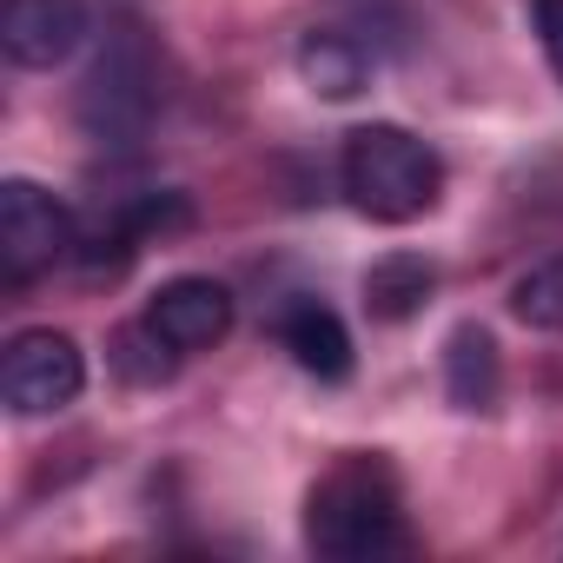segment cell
Listing matches in <instances>:
<instances>
[{
    "label": "cell",
    "instance_id": "1",
    "mask_svg": "<svg viewBox=\"0 0 563 563\" xmlns=\"http://www.w3.org/2000/svg\"><path fill=\"white\" fill-rule=\"evenodd\" d=\"M306 543L332 563H378L405 550L398 484L378 457H345L306 497Z\"/></svg>",
    "mask_w": 563,
    "mask_h": 563
},
{
    "label": "cell",
    "instance_id": "2",
    "mask_svg": "<svg viewBox=\"0 0 563 563\" xmlns=\"http://www.w3.org/2000/svg\"><path fill=\"white\" fill-rule=\"evenodd\" d=\"M339 173H345L352 206H358L365 219H378V225H411V219H424V212L438 206V192H444V159H438L418 133H405V126H391V120L358 126V133L345 140Z\"/></svg>",
    "mask_w": 563,
    "mask_h": 563
},
{
    "label": "cell",
    "instance_id": "3",
    "mask_svg": "<svg viewBox=\"0 0 563 563\" xmlns=\"http://www.w3.org/2000/svg\"><path fill=\"white\" fill-rule=\"evenodd\" d=\"M159 100H166V87H159L153 47H146L140 34H120V41L93 60V74H87V87H80V126H87L100 146H133V140L153 126Z\"/></svg>",
    "mask_w": 563,
    "mask_h": 563
},
{
    "label": "cell",
    "instance_id": "4",
    "mask_svg": "<svg viewBox=\"0 0 563 563\" xmlns=\"http://www.w3.org/2000/svg\"><path fill=\"white\" fill-rule=\"evenodd\" d=\"M74 252H80V225L47 186L34 179L0 186V278L8 286H34L41 272H54Z\"/></svg>",
    "mask_w": 563,
    "mask_h": 563
},
{
    "label": "cell",
    "instance_id": "5",
    "mask_svg": "<svg viewBox=\"0 0 563 563\" xmlns=\"http://www.w3.org/2000/svg\"><path fill=\"white\" fill-rule=\"evenodd\" d=\"M87 385V358L67 332L54 325H34V332H14L8 339V358H0V398H8L14 418H47V411H67Z\"/></svg>",
    "mask_w": 563,
    "mask_h": 563
},
{
    "label": "cell",
    "instance_id": "6",
    "mask_svg": "<svg viewBox=\"0 0 563 563\" xmlns=\"http://www.w3.org/2000/svg\"><path fill=\"white\" fill-rule=\"evenodd\" d=\"M192 219V206L179 199V192H140V199H120V206H107L87 232H80V265L100 278V272H120V265H133V252L140 245H153L159 232H173V225H186Z\"/></svg>",
    "mask_w": 563,
    "mask_h": 563
},
{
    "label": "cell",
    "instance_id": "7",
    "mask_svg": "<svg viewBox=\"0 0 563 563\" xmlns=\"http://www.w3.org/2000/svg\"><path fill=\"white\" fill-rule=\"evenodd\" d=\"M87 41V0H0V47L14 67H60Z\"/></svg>",
    "mask_w": 563,
    "mask_h": 563
},
{
    "label": "cell",
    "instance_id": "8",
    "mask_svg": "<svg viewBox=\"0 0 563 563\" xmlns=\"http://www.w3.org/2000/svg\"><path fill=\"white\" fill-rule=\"evenodd\" d=\"M146 319H153L179 352H212V345L232 332V292L219 286V278H206V272H179V278H166V286L153 292Z\"/></svg>",
    "mask_w": 563,
    "mask_h": 563
},
{
    "label": "cell",
    "instance_id": "9",
    "mask_svg": "<svg viewBox=\"0 0 563 563\" xmlns=\"http://www.w3.org/2000/svg\"><path fill=\"white\" fill-rule=\"evenodd\" d=\"M278 345L292 352L299 372H312V378H325V385L352 378V332H345V319H339L332 306H319V299H292L286 312H278Z\"/></svg>",
    "mask_w": 563,
    "mask_h": 563
},
{
    "label": "cell",
    "instance_id": "10",
    "mask_svg": "<svg viewBox=\"0 0 563 563\" xmlns=\"http://www.w3.org/2000/svg\"><path fill=\"white\" fill-rule=\"evenodd\" d=\"M444 391L457 411H490L497 391H504V358H497V339L484 325H457L444 339Z\"/></svg>",
    "mask_w": 563,
    "mask_h": 563
},
{
    "label": "cell",
    "instance_id": "11",
    "mask_svg": "<svg viewBox=\"0 0 563 563\" xmlns=\"http://www.w3.org/2000/svg\"><path fill=\"white\" fill-rule=\"evenodd\" d=\"M299 80H306L319 100H358L365 80H372V54H365L352 34L312 27V34L299 41Z\"/></svg>",
    "mask_w": 563,
    "mask_h": 563
},
{
    "label": "cell",
    "instance_id": "12",
    "mask_svg": "<svg viewBox=\"0 0 563 563\" xmlns=\"http://www.w3.org/2000/svg\"><path fill=\"white\" fill-rule=\"evenodd\" d=\"M431 292H438V265H431L424 252H385V258L365 272V312L385 319V325L424 312Z\"/></svg>",
    "mask_w": 563,
    "mask_h": 563
},
{
    "label": "cell",
    "instance_id": "13",
    "mask_svg": "<svg viewBox=\"0 0 563 563\" xmlns=\"http://www.w3.org/2000/svg\"><path fill=\"white\" fill-rule=\"evenodd\" d=\"M107 358H113V372H120L126 385H166V378H173V365H179L186 352H179L153 319H133V325H120V332H113Z\"/></svg>",
    "mask_w": 563,
    "mask_h": 563
},
{
    "label": "cell",
    "instance_id": "14",
    "mask_svg": "<svg viewBox=\"0 0 563 563\" xmlns=\"http://www.w3.org/2000/svg\"><path fill=\"white\" fill-rule=\"evenodd\" d=\"M510 312L530 332H563V258H537L510 278Z\"/></svg>",
    "mask_w": 563,
    "mask_h": 563
},
{
    "label": "cell",
    "instance_id": "15",
    "mask_svg": "<svg viewBox=\"0 0 563 563\" xmlns=\"http://www.w3.org/2000/svg\"><path fill=\"white\" fill-rule=\"evenodd\" d=\"M530 21H537V41H543L550 74L563 80V0H530Z\"/></svg>",
    "mask_w": 563,
    "mask_h": 563
}]
</instances>
